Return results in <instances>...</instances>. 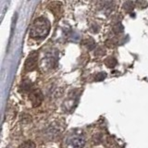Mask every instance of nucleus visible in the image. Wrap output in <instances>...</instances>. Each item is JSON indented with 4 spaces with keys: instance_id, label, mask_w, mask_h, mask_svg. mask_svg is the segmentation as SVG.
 Returning <instances> with one entry per match:
<instances>
[{
    "instance_id": "1",
    "label": "nucleus",
    "mask_w": 148,
    "mask_h": 148,
    "mask_svg": "<svg viewBox=\"0 0 148 148\" xmlns=\"http://www.w3.org/2000/svg\"><path fill=\"white\" fill-rule=\"evenodd\" d=\"M50 31V22L47 18L40 17L36 18L30 29L29 34L32 38L44 39L45 38Z\"/></svg>"
},
{
    "instance_id": "2",
    "label": "nucleus",
    "mask_w": 148,
    "mask_h": 148,
    "mask_svg": "<svg viewBox=\"0 0 148 148\" xmlns=\"http://www.w3.org/2000/svg\"><path fill=\"white\" fill-rule=\"evenodd\" d=\"M85 145V138L81 134L71 135L67 139L68 148H82Z\"/></svg>"
},
{
    "instance_id": "3",
    "label": "nucleus",
    "mask_w": 148,
    "mask_h": 148,
    "mask_svg": "<svg viewBox=\"0 0 148 148\" xmlns=\"http://www.w3.org/2000/svg\"><path fill=\"white\" fill-rule=\"evenodd\" d=\"M37 58H38V54H36L35 52H32L29 57L27 58V60L25 62V69L27 71H32V69H35Z\"/></svg>"
},
{
    "instance_id": "4",
    "label": "nucleus",
    "mask_w": 148,
    "mask_h": 148,
    "mask_svg": "<svg viewBox=\"0 0 148 148\" xmlns=\"http://www.w3.org/2000/svg\"><path fill=\"white\" fill-rule=\"evenodd\" d=\"M18 148H35L34 143H32V141H26L23 143L18 146Z\"/></svg>"
}]
</instances>
